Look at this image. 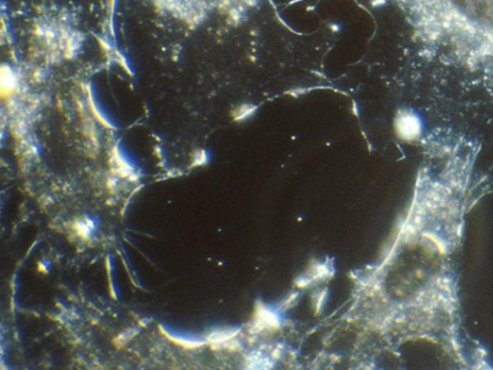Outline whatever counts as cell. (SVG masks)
Here are the masks:
<instances>
[{
	"label": "cell",
	"instance_id": "1",
	"mask_svg": "<svg viewBox=\"0 0 493 370\" xmlns=\"http://www.w3.org/2000/svg\"><path fill=\"white\" fill-rule=\"evenodd\" d=\"M423 54L473 74H493V0H395Z\"/></svg>",
	"mask_w": 493,
	"mask_h": 370
},
{
	"label": "cell",
	"instance_id": "2",
	"mask_svg": "<svg viewBox=\"0 0 493 370\" xmlns=\"http://www.w3.org/2000/svg\"><path fill=\"white\" fill-rule=\"evenodd\" d=\"M279 314L274 309H270L261 301L257 302L254 317L251 322V330L254 332H264L265 330L280 328Z\"/></svg>",
	"mask_w": 493,
	"mask_h": 370
},
{
	"label": "cell",
	"instance_id": "3",
	"mask_svg": "<svg viewBox=\"0 0 493 370\" xmlns=\"http://www.w3.org/2000/svg\"><path fill=\"white\" fill-rule=\"evenodd\" d=\"M334 274V266L332 262H315L304 274L296 279V284L299 287H309L312 284L325 281Z\"/></svg>",
	"mask_w": 493,
	"mask_h": 370
},
{
	"label": "cell",
	"instance_id": "4",
	"mask_svg": "<svg viewBox=\"0 0 493 370\" xmlns=\"http://www.w3.org/2000/svg\"><path fill=\"white\" fill-rule=\"evenodd\" d=\"M239 329L237 328L217 330L209 335L207 341L214 346H225V345L234 341L235 337L239 336Z\"/></svg>",
	"mask_w": 493,
	"mask_h": 370
},
{
	"label": "cell",
	"instance_id": "5",
	"mask_svg": "<svg viewBox=\"0 0 493 370\" xmlns=\"http://www.w3.org/2000/svg\"><path fill=\"white\" fill-rule=\"evenodd\" d=\"M328 297V291L326 289H322L314 294V299H312V303H314V307L315 311L319 312L323 309V307L326 304V300Z\"/></svg>",
	"mask_w": 493,
	"mask_h": 370
},
{
	"label": "cell",
	"instance_id": "6",
	"mask_svg": "<svg viewBox=\"0 0 493 370\" xmlns=\"http://www.w3.org/2000/svg\"><path fill=\"white\" fill-rule=\"evenodd\" d=\"M247 364H257L255 367H259V369H261V367H267V364H270L269 359H267L266 357L262 356V355L260 354H257V355H252L251 357H250V359L248 360Z\"/></svg>",
	"mask_w": 493,
	"mask_h": 370
},
{
	"label": "cell",
	"instance_id": "7",
	"mask_svg": "<svg viewBox=\"0 0 493 370\" xmlns=\"http://www.w3.org/2000/svg\"><path fill=\"white\" fill-rule=\"evenodd\" d=\"M255 110V107L252 106H243L237 110L236 115H235V119L236 120H244L248 118V117L251 116Z\"/></svg>",
	"mask_w": 493,
	"mask_h": 370
}]
</instances>
